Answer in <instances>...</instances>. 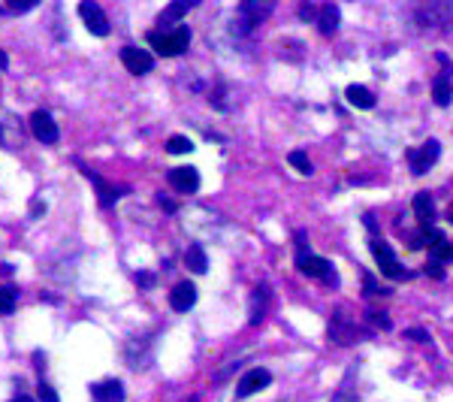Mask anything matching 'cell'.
<instances>
[{
  "instance_id": "f1b7e54d",
  "label": "cell",
  "mask_w": 453,
  "mask_h": 402,
  "mask_svg": "<svg viewBox=\"0 0 453 402\" xmlns=\"http://www.w3.org/2000/svg\"><path fill=\"white\" fill-rule=\"evenodd\" d=\"M330 402H357V396L354 394H350V390L348 387H342V390H338V394L330 399Z\"/></svg>"
},
{
  "instance_id": "52a82bcc",
  "label": "cell",
  "mask_w": 453,
  "mask_h": 402,
  "mask_svg": "<svg viewBox=\"0 0 453 402\" xmlns=\"http://www.w3.org/2000/svg\"><path fill=\"white\" fill-rule=\"evenodd\" d=\"M121 64L127 67V70H130L133 76H145V73H151L154 58H151V52H149V49L124 46V49H121Z\"/></svg>"
},
{
  "instance_id": "7a4b0ae2",
  "label": "cell",
  "mask_w": 453,
  "mask_h": 402,
  "mask_svg": "<svg viewBox=\"0 0 453 402\" xmlns=\"http://www.w3.org/2000/svg\"><path fill=\"white\" fill-rule=\"evenodd\" d=\"M372 254H375V260H378V270L387 278H393V282H402V278H408L405 266L399 263V258H396L393 248L384 239H372Z\"/></svg>"
},
{
  "instance_id": "d4e9b609",
  "label": "cell",
  "mask_w": 453,
  "mask_h": 402,
  "mask_svg": "<svg viewBox=\"0 0 453 402\" xmlns=\"http://www.w3.org/2000/svg\"><path fill=\"white\" fill-rule=\"evenodd\" d=\"M188 9H190V4H188V0H178V4H169V6L164 9V16H161V25H164V21H178L181 16H188Z\"/></svg>"
},
{
  "instance_id": "484cf974",
  "label": "cell",
  "mask_w": 453,
  "mask_h": 402,
  "mask_svg": "<svg viewBox=\"0 0 453 402\" xmlns=\"http://www.w3.org/2000/svg\"><path fill=\"white\" fill-rule=\"evenodd\" d=\"M166 151L169 154H188V151H194V142H190L188 137H169Z\"/></svg>"
},
{
  "instance_id": "8fae6325",
  "label": "cell",
  "mask_w": 453,
  "mask_h": 402,
  "mask_svg": "<svg viewBox=\"0 0 453 402\" xmlns=\"http://www.w3.org/2000/svg\"><path fill=\"white\" fill-rule=\"evenodd\" d=\"M272 13V4H242L239 6V30H251L254 25H260L266 16Z\"/></svg>"
},
{
  "instance_id": "9a60e30c",
  "label": "cell",
  "mask_w": 453,
  "mask_h": 402,
  "mask_svg": "<svg viewBox=\"0 0 453 402\" xmlns=\"http://www.w3.org/2000/svg\"><path fill=\"white\" fill-rule=\"evenodd\" d=\"M414 215L420 218L423 227H432V221H435V206H432V197H429L426 191H420V194L414 197Z\"/></svg>"
},
{
  "instance_id": "8d00e7d4",
  "label": "cell",
  "mask_w": 453,
  "mask_h": 402,
  "mask_svg": "<svg viewBox=\"0 0 453 402\" xmlns=\"http://www.w3.org/2000/svg\"><path fill=\"white\" fill-rule=\"evenodd\" d=\"M6 67H9V58H6V52L0 49V70H6Z\"/></svg>"
},
{
  "instance_id": "5bb4252c",
  "label": "cell",
  "mask_w": 453,
  "mask_h": 402,
  "mask_svg": "<svg viewBox=\"0 0 453 402\" xmlns=\"http://www.w3.org/2000/svg\"><path fill=\"white\" fill-rule=\"evenodd\" d=\"M450 18H453V4H429L420 9L423 25H447Z\"/></svg>"
},
{
  "instance_id": "f35d334b",
  "label": "cell",
  "mask_w": 453,
  "mask_h": 402,
  "mask_svg": "<svg viewBox=\"0 0 453 402\" xmlns=\"http://www.w3.org/2000/svg\"><path fill=\"white\" fill-rule=\"evenodd\" d=\"M450 221H453V206H450Z\"/></svg>"
},
{
  "instance_id": "f546056e",
  "label": "cell",
  "mask_w": 453,
  "mask_h": 402,
  "mask_svg": "<svg viewBox=\"0 0 453 402\" xmlns=\"http://www.w3.org/2000/svg\"><path fill=\"white\" fill-rule=\"evenodd\" d=\"M33 6H37V0H28V4H9L6 9L9 13H28V9H33Z\"/></svg>"
},
{
  "instance_id": "ac0fdd59",
  "label": "cell",
  "mask_w": 453,
  "mask_h": 402,
  "mask_svg": "<svg viewBox=\"0 0 453 402\" xmlns=\"http://www.w3.org/2000/svg\"><path fill=\"white\" fill-rule=\"evenodd\" d=\"M345 97H348V103L357 106V109H372L375 106V97H372V91L369 88H362V85H350L345 91Z\"/></svg>"
},
{
  "instance_id": "2e32d148",
  "label": "cell",
  "mask_w": 453,
  "mask_h": 402,
  "mask_svg": "<svg viewBox=\"0 0 453 402\" xmlns=\"http://www.w3.org/2000/svg\"><path fill=\"white\" fill-rule=\"evenodd\" d=\"M266 309H269V287H257L254 297H251V318L248 321L257 327V323L266 318Z\"/></svg>"
},
{
  "instance_id": "74e56055",
  "label": "cell",
  "mask_w": 453,
  "mask_h": 402,
  "mask_svg": "<svg viewBox=\"0 0 453 402\" xmlns=\"http://www.w3.org/2000/svg\"><path fill=\"white\" fill-rule=\"evenodd\" d=\"M9 402H33V399H30V396H25V394H18V396H13Z\"/></svg>"
},
{
  "instance_id": "d6986e66",
  "label": "cell",
  "mask_w": 453,
  "mask_h": 402,
  "mask_svg": "<svg viewBox=\"0 0 453 402\" xmlns=\"http://www.w3.org/2000/svg\"><path fill=\"white\" fill-rule=\"evenodd\" d=\"M432 100H435L438 106H447L450 100H453V82H450L447 73H441L438 79L432 82Z\"/></svg>"
},
{
  "instance_id": "9c48e42d",
  "label": "cell",
  "mask_w": 453,
  "mask_h": 402,
  "mask_svg": "<svg viewBox=\"0 0 453 402\" xmlns=\"http://www.w3.org/2000/svg\"><path fill=\"white\" fill-rule=\"evenodd\" d=\"M269 381H272V375H269V369H251V372H245L242 378H239V384H236V399H248V396H254L257 390H263V387H269Z\"/></svg>"
},
{
  "instance_id": "277c9868",
  "label": "cell",
  "mask_w": 453,
  "mask_h": 402,
  "mask_svg": "<svg viewBox=\"0 0 453 402\" xmlns=\"http://www.w3.org/2000/svg\"><path fill=\"white\" fill-rule=\"evenodd\" d=\"M438 154H441V142H438V139H426L420 149H411V151H408V163H411V173H414V176H423L429 166L438 161Z\"/></svg>"
},
{
  "instance_id": "1f68e13d",
  "label": "cell",
  "mask_w": 453,
  "mask_h": 402,
  "mask_svg": "<svg viewBox=\"0 0 453 402\" xmlns=\"http://www.w3.org/2000/svg\"><path fill=\"white\" fill-rule=\"evenodd\" d=\"M317 13H321V9L311 6V4H302V6H299V16H302V18H317Z\"/></svg>"
},
{
  "instance_id": "44dd1931",
  "label": "cell",
  "mask_w": 453,
  "mask_h": 402,
  "mask_svg": "<svg viewBox=\"0 0 453 402\" xmlns=\"http://www.w3.org/2000/svg\"><path fill=\"white\" fill-rule=\"evenodd\" d=\"M330 336H333L336 342H350V339L357 336V330L345 321V315H336V321L330 323Z\"/></svg>"
},
{
  "instance_id": "8992f818",
  "label": "cell",
  "mask_w": 453,
  "mask_h": 402,
  "mask_svg": "<svg viewBox=\"0 0 453 402\" xmlns=\"http://www.w3.org/2000/svg\"><path fill=\"white\" fill-rule=\"evenodd\" d=\"M166 182L178 194H197L200 191V173L194 170V166H176V170H169Z\"/></svg>"
},
{
  "instance_id": "30bf717a",
  "label": "cell",
  "mask_w": 453,
  "mask_h": 402,
  "mask_svg": "<svg viewBox=\"0 0 453 402\" xmlns=\"http://www.w3.org/2000/svg\"><path fill=\"white\" fill-rule=\"evenodd\" d=\"M21 139H25V130H21L18 118H13L9 113H0V145L13 151L21 145Z\"/></svg>"
},
{
  "instance_id": "7c38bea8",
  "label": "cell",
  "mask_w": 453,
  "mask_h": 402,
  "mask_svg": "<svg viewBox=\"0 0 453 402\" xmlns=\"http://www.w3.org/2000/svg\"><path fill=\"white\" fill-rule=\"evenodd\" d=\"M194 303H197V287L190 282H178L173 290H169V306H173L176 311H188Z\"/></svg>"
},
{
  "instance_id": "83f0119b",
  "label": "cell",
  "mask_w": 453,
  "mask_h": 402,
  "mask_svg": "<svg viewBox=\"0 0 453 402\" xmlns=\"http://www.w3.org/2000/svg\"><path fill=\"white\" fill-rule=\"evenodd\" d=\"M369 321L375 323V327H381V330H390V318L384 315V311H369Z\"/></svg>"
},
{
  "instance_id": "ab89813d",
  "label": "cell",
  "mask_w": 453,
  "mask_h": 402,
  "mask_svg": "<svg viewBox=\"0 0 453 402\" xmlns=\"http://www.w3.org/2000/svg\"><path fill=\"white\" fill-rule=\"evenodd\" d=\"M188 402H200V399H197V396H194V399H188Z\"/></svg>"
},
{
  "instance_id": "836d02e7",
  "label": "cell",
  "mask_w": 453,
  "mask_h": 402,
  "mask_svg": "<svg viewBox=\"0 0 453 402\" xmlns=\"http://www.w3.org/2000/svg\"><path fill=\"white\" fill-rule=\"evenodd\" d=\"M136 282H139L142 287H151V285H154V275H149V272H142V275H136Z\"/></svg>"
},
{
  "instance_id": "6da1fadb",
  "label": "cell",
  "mask_w": 453,
  "mask_h": 402,
  "mask_svg": "<svg viewBox=\"0 0 453 402\" xmlns=\"http://www.w3.org/2000/svg\"><path fill=\"white\" fill-rule=\"evenodd\" d=\"M149 46L164 54V58H176L190 46V28L188 25H176V28H164V30H151L149 33Z\"/></svg>"
},
{
  "instance_id": "ba28073f",
  "label": "cell",
  "mask_w": 453,
  "mask_h": 402,
  "mask_svg": "<svg viewBox=\"0 0 453 402\" xmlns=\"http://www.w3.org/2000/svg\"><path fill=\"white\" fill-rule=\"evenodd\" d=\"M299 272L305 275H311V278H323V282H330L336 285V270H333V263L330 260H323V258H314V254H299Z\"/></svg>"
},
{
  "instance_id": "4dcf8cb0",
  "label": "cell",
  "mask_w": 453,
  "mask_h": 402,
  "mask_svg": "<svg viewBox=\"0 0 453 402\" xmlns=\"http://www.w3.org/2000/svg\"><path fill=\"white\" fill-rule=\"evenodd\" d=\"M405 336H408V339H414V342H426V339H429V333H426V330H420V327H414V330H408Z\"/></svg>"
},
{
  "instance_id": "ffe728a7",
  "label": "cell",
  "mask_w": 453,
  "mask_h": 402,
  "mask_svg": "<svg viewBox=\"0 0 453 402\" xmlns=\"http://www.w3.org/2000/svg\"><path fill=\"white\" fill-rule=\"evenodd\" d=\"M185 266H188L190 272H197V275L206 272L209 260H206V251H202V245H190V248L185 251Z\"/></svg>"
},
{
  "instance_id": "603a6c76",
  "label": "cell",
  "mask_w": 453,
  "mask_h": 402,
  "mask_svg": "<svg viewBox=\"0 0 453 402\" xmlns=\"http://www.w3.org/2000/svg\"><path fill=\"white\" fill-rule=\"evenodd\" d=\"M16 306H18V290L13 285H4V287H0V315H4V318L13 315Z\"/></svg>"
},
{
  "instance_id": "d6a6232c",
  "label": "cell",
  "mask_w": 453,
  "mask_h": 402,
  "mask_svg": "<svg viewBox=\"0 0 453 402\" xmlns=\"http://www.w3.org/2000/svg\"><path fill=\"white\" fill-rule=\"evenodd\" d=\"M426 275H435V278H445V270H441V263L438 260H432L426 266Z\"/></svg>"
},
{
  "instance_id": "3957f363",
  "label": "cell",
  "mask_w": 453,
  "mask_h": 402,
  "mask_svg": "<svg viewBox=\"0 0 453 402\" xmlns=\"http://www.w3.org/2000/svg\"><path fill=\"white\" fill-rule=\"evenodd\" d=\"M30 133H33V139H40L42 145H55L61 139V130H58V125H55V118L45 113V109H37V113L30 115Z\"/></svg>"
},
{
  "instance_id": "e0dca14e",
  "label": "cell",
  "mask_w": 453,
  "mask_h": 402,
  "mask_svg": "<svg viewBox=\"0 0 453 402\" xmlns=\"http://www.w3.org/2000/svg\"><path fill=\"white\" fill-rule=\"evenodd\" d=\"M317 28H321L323 37H330V33L338 30V9L333 4L321 6V13H317Z\"/></svg>"
},
{
  "instance_id": "d590c367",
  "label": "cell",
  "mask_w": 453,
  "mask_h": 402,
  "mask_svg": "<svg viewBox=\"0 0 453 402\" xmlns=\"http://www.w3.org/2000/svg\"><path fill=\"white\" fill-rule=\"evenodd\" d=\"M33 215H40V212H45V203H40V200H33V206H30Z\"/></svg>"
},
{
  "instance_id": "5b68a950",
  "label": "cell",
  "mask_w": 453,
  "mask_h": 402,
  "mask_svg": "<svg viewBox=\"0 0 453 402\" xmlns=\"http://www.w3.org/2000/svg\"><path fill=\"white\" fill-rule=\"evenodd\" d=\"M79 16H82L85 28L94 33V37H109V18H106L103 9H100V4H94V0H82V4H79Z\"/></svg>"
},
{
  "instance_id": "4fadbf2b",
  "label": "cell",
  "mask_w": 453,
  "mask_h": 402,
  "mask_svg": "<svg viewBox=\"0 0 453 402\" xmlns=\"http://www.w3.org/2000/svg\"><path fill=\"white\" fill-rule=\"evenodd\" d=\"M91 399L94 402H124V387H121V381H115V378L91 384Z\"/></svg>"
},
{
  "instance_id": "e575fe53",
  "label": "cell",
  "mask_w": 453,
  "mask_h": 402,
  "mask_svg": "<svg viewBox=\"0 0 453 402\" xmlns=\"http://www.w3.org/2000/svg\"><path fill=\"white\" fill-rule=\"evenodd\" d=\"M366 287H369V294H384V290L375 285V278H372V275H366Z\"/></svg>"
},
{
  "instance_id": "7402d4cb",
  "label": "cell",
  "mask_w": 453,
  "mask_h": 402,
  "mask_svg": "<svg viewBox=\"0 0 453 402\" xmlns=\"http://www.w3.org/2000/svg\"><path fill=\"white\" fill-rule=\"evenodd\" d=\"M85 176H88L91 182L97 185V191H100V203H103V206H112V203H115V200L121 197V194L115 191V188H112V185H106L103 178H100V176H94V173H91V170H85Z\"/></svg>"
},
{
  "instance_id": "cb8c5ba5",
  "label": "cell",
  "mask_w": 453,
  "mask_h": 402,
  "mask_svg": "<svg viewBox=\"0 0 453 402\" xmlns=\"http://www.w3.org/2000/svg\"><path fill=\"white\" fill-rule=\"evenodd\" d=\"M287 161H290L293 170L302 173V176H311L314 173V166H311V161H309V154H305V151H290Z\"/></svg>"
},
{
  "instance_id": "4316f807",
  "label": "cell",
  "mask_w": 453,
  "mask_h": 402,
  "mask_svg": "<svg viewBox=\"0 0 453 402\" xmlns=\"http://www.w3.org/2000/svg\"><path fill=\"white\" fill-rule=\"evenodd\" d=\"M37 396H40V402H61V396H58V390H55L52 384H40V390H37Z\"/></svg>"
}]
</instances>
